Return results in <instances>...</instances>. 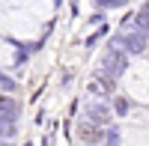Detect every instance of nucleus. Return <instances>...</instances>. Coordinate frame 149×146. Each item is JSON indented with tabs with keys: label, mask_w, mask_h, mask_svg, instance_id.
Listing matches in <instances>:
<instances>
[{
	"label": "nucleus",
	"mask_w": 149,
	"mask_h": 146,
	"mask_svg": "<svg viewBox=\"0 0 149 146\" xmlns=\"http://www.w3.org/2000/svg\"><path fill=\"white\" fill-rule=\"evenodd\" d=\"M122 45H125L131 54H137V51H143V36L131 33V36H125V39H122Z\"/></svg>",
	"instance_id": "nucleus-5"
},
{
	"label": "nucleus",
	"mask_w": 149,
	"mask_h": 146,
	"mask_svg": "<svg viewBox=\"0 0 149 146\" xmlns=\"http://www.w3.org/2000/svg\"><path fill=\"white\" fill-rule=\"evenodd\" d=\"M78 137H81L84 143H98L104 134H102V128H98V125H93V122H86V119H84V122L78 125Z\"/></svg>",
	"instance_id": "nucleus-2"
},
{
	"label": "nucleus",
	"mask_w": 149,
	"mask_h": 146,
	"mask_svg": "<svg viewBox=\"0 0 149 146\" xmlns=\"http://www.w3.org/2000/svg\"><path fill=\"white\" fill-rule=\"evenodd\" d=\"M86 122H93V125H107V122H110V107H107V104H93L90 111H86Z\"/></svg>",
	"instance_id": "nucleus-1"
},
{
	"label": "nucleus",
	"mask_w": 149,
	"mask_h": 146,
	"mask_svg": "<svg viewBox=\"0 0 149 146\" xmlns=\"http://www.w3.org/2000/svg\"><path fill=\"white\" fill-rule=\"evenodd\" d=\"M113 111L116 113H128V99H116L113 102Z\"/></svg>",
	"instance_id": "nucleus-7"
},
{
	"label": "nucleus",
	"mask_w": 149,
	"mask_h": 146,
	"mask_svg": "<svg viewBox=\"0 0 149 146\" xmlns=\"http://www.w3.org/2000/svg\"><path fill=\"white\" fill-rule=\"evenodd\" d=\"M12 137H15V122L0 119V140H12Z\"/></svg>",
	"instance_id": "nucleus-6"
},
{
	"label": "nucleus",
	"mask_w": 149,
	"mask_h": 146,
	"mask_svg": "<svg viewBox=\"0 0 149 146\" xmlns=\"http://www.w3.org/2000/svg\"><path fill=\"white\" fill-rule=\"evenodd\" d=\"M0 146H12V140H0Z\"/></svg>",
	"instance_id": "nucleus-8"
},
{
	"label": "nucleus",
	"mask_w": 149,
	"mask_h": 146,
	"mask_svg": "<svg viewBox=\"0 0 149 146\" xmlns=\"http://www.w3.org/2000/svg\"><path fill=\"white\" fill-rule=\"evenodd\" d=\"M27 146H30V143H27Z\"/></svg>",
	"instance_id": "nucleus-9"
},
{
	"label": "nucleus",
	"mask_w": 149,
	"mask_h": 146,
	"mask_svg": "<svg viewBox=\"0 0 149 146\" xmlns=\"http://www.w3.org/2000/svg\"><path fill=\"white\" fill-rule=\"evenodd\" d=\"M15 113H18L15 99H9V95H0V119H9V122H15Z\"/></svg>",
	"instance_id": "nucleus-3"
},
{
	"label": "nucleus",
	"mask_w": 149,
	"mask_h": 146,
	"mask_svg": "<svg viewBox=\"0 0 149 146\" xmlns=\"http://www.w3.org/2000/svg\"><path fill=\"white\" fill-rule=\"evenodd\" d=\"M122 66H125L122 54H119V51H110V54H107V60H104V69H107V75H119V72H122Z\"/></svg>",
	"instance_id": "nucleus-4"
}]
</instances>
